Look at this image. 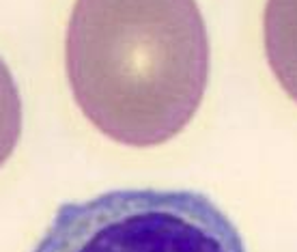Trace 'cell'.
<instances>
[{"mask_svg":"<svg viewBox=\"0 0 297 252\" xmlns=\"http://www.w3.org/2000/svg\"><path fill=\"white\" fill-rule=\"evenodd\" d=\"M65 62L71 93L99 132L153 147L201 106L209 37L196 0H76Z\"/></svg>","mask_w":297,"mask_h":252,"instance_id":"6da1fadb","label":"cell"},{"mask_svg":"<svg viewBox=\"0 0 297 252\" xmlns=\"http://www.w3.org/2000/svg\"><path fill=\"white\" fill-rule=\"evenodd\" d=\"M22 132V100L7 62L0 58V166L13 153Z\"/></svg>","mask_w":297,"mask_h":252,"instance_id":"277c9868","label":"cell"},{"mask_svg":"<svg viewBox=\"0 0 297 252\" xmlns=\"http://www.w3.org/2000/svg\"><path fill=\"white\" fill-rule=\"evenodd\" d=\"M263 28L269 67L297 102V0H267Z\"/></svg>","mask_w":297,"mask_h":252,"instance_id":"3957f363","label":"cell"},{"mask_svg":"<svg viewBox=\"0 0 297 252\" xmlns=\"http://www.w3.org/2000/svg\"><path fill=\"white\" fill-rule=\"evenodd\" d=\"M32 252H246V246L209 196L145 187L62 203Z\"/></svg>","mask_w":297,"mask_h":252,"instance_id":"7a4b0ae2","label":"cell"}]
</instances>
